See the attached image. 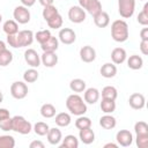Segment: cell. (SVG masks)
Wrapping results in <instances>:
<instances>
[{
  "mask_svg": "<svg viewBox=\"0 0 148 148\" xmlns=\"http://www.w3.org/2000/svg\"><path fill=\"white\" fill-rule=\"evenodd\" d=\"M66 108L74 116H82L87 112V104L83 98L77 94H72L67 97Z\"/></svg>",
  "mask_w": 148,
  "mask_h": 148,
  "instance_id": "6da1fadb",
  "label": "cell"
},
{
  "mask_svg": "<svg viewBox=\"0 0 148 148\" xmlns=\"http://www.w3.org/2000/svg\"><path fill=\"white\" fill-rule=\"evenodd\" d=\"M128 24L124 20H116L111 24V37L114 42L124 43L128 39Z\"/></svg>",
  "mask_w": 148,
  "mask_h": 148,
  "instance_id": "7a4b0ae2",
  "label": "cell"
},
{
  "mask_svg": "<svg viewBox=\"0 0 148 148\" xmlns=\"http://www.w3.org/2000/svg\"><path fill=\"white\" fill-rule=\"evenodd\" d=\"M12 125H13V130L14 132L22 134V135H27L31 132L32 130V125L29 120H27L23 116H14L12 118Z\"/></svg>",
  "mask_w": 148,
  "mask_h": 148,
  "instance_id": "3957f363",
  "label": "cell"
},
{
  "mask_svg": "<svg viewBox=\"0 0 148 148\" xmlns=\"http://www.w3.org/2000/svg\"><path fill=\"white\" fill-rule=\"evenodd\" d=\"M135 10V0H118V12L123 18H130Z\"/></svg>",
  "mask_w": 148,
  "mask_h": 148,
  "instance_id": "277c9868",
  "label": "cell"
},
{
  "mask_svg": "<svg viewBox=\"0 0 148 148\" xmlns=\"http://www.w3.org/2000/svg\"><path fill=\"white\" fill-rule=\"evenodd\" d=\"M10 95L15 99H23L28 95V86L24 81H15L10 86Z\"/></svg>",
  "mask_w": 148,
  "mask_h": 148,
  "instance_id": "5b68a950",
  "label": "cell"
},
{
  "mask_svg": "<svg viewBox=\"0 0 148 148\" xmlns=\"http://www.w3.org/2000/svg\"><path fill=\"white\" fill-rule=\"evenodd\" d=\"M13 16H14V20L18 23V24H25L30 21V12L28 9V7L25 6H17L15 7L14 12H13Z\"/></svg>",
  "mask_w": 148,
  "mask_h": 148,
  "instance_id": "8992f818",
  "label": "cell"
},
{
  "mask_svg": "<svg viewBox=\"0 0 148 148\" xmlns=\"http://www.w3.org/2000/svg\"><path fill=\"white\" fill-rule=\"evenodd\" d=\"M68 18L73 23H82L86 20V12L80 6H72L68 9Z\"/></svg>",
  "mask_w": 148,
  "mask_h": 148,
  "instance_id": "52a82bcc",
  "label": "cell"
},
{
  "mask_svg": "<svg viewBox=\"0 0 148 148\" xmlns=\"http://www.w3.org/2000/svg\"><path fill=\"white\" fill-rule=\"evenodd\" d=\"M58 39L65 45H71L76 40V34L71 28H62L59 31Z\"/></svg>",
  "mask_w": 148,
  "mask_h": 148,
  "instance_id": "ba28073f",
  "label": "cell"
},
{
  "mask_svg": "<svg viewBox=\"0 0 148 148\" xmlns=\"http://www.w3.org/2000/svg\"><path fill=\"white\" fill-rule=\"evenodd\" d=\"M17 37V42H18V46L20 47H25V46H30L34 42V32L31 30H21L16 34Z\"/></svg>",
  "mask_w": 148,
  "mask_h": 148,
  "instance_id": "9c48e42d",
  "label": "cell"
},
{
  "mask_svg": "<svg viewBox=\"0 0 148 148\" xmlns=\"http://www.w3.org/2000/svg\"><path fill=\"white\" fill-rule=\"evenodd\" d=\"M24 60L32 68H37L40 65V56L34 49L25 50V52H24Z\"/></svg>",
  "mask_w": 148,
  "mask_h": 148,
  "instance_id": "30bf717a",
  "label": "cell"
},
{
  "mask_svg": "<svg viewBox=\"0 0 148 148\" xmlns=\"http://www.w3.org/2000/svg\"><path fill=\"white\" fill-rule=\"evenodd\" d=\"M116 140L121 147H130L133 142V135L128 130H120L116 134Z\"/></svg>",
  "mask_w": 148,
  "mask_h": 148,
  "instance_id": "8fae6325",
  "label": "cell"
},
{
  "mask_svg": "<svg viewBox=\"0 0 148 148\" xmlns=\"http://www.w3.org/2000/svg\"><path fill=\"white\" fill-rule=\"evenodd\" d=\"M128 104H130V106H131L132 109H134V110H141V109H143L145 105H146V98H145V96H143L142 94H140V92H134V94H132V95L130 96V98H128Z\"/></svg>",
  "mask_w": 148,
  "mask_h": 148,
  "instance_id": "7c38bea8",
  "label": "cell"
},
{
  "mask_svg": "<svg viewBox=\"0 0 148 148\" xmlns=\"http://www.w3.org/2000/svg\"><path fill=\"white\" fill-rule=\"evenodd\" d=\"M80 58L83 62H92L96 59V50L90 45H84L80 50Z\"/></svg>",
  "mask_w": 148,
  "mask_h": 148,
  "instance_id": "4fadbf2b",
  "label": "cell"
},
{
  "mask_svg": "<svg viewBox=\"0 0 148 148\" xmlns=\"http://www.w3.org/2000/svg\"><path fill=\"white\" fill-rule=\"evenodd\" d=\"M40 62L45 67L52 68L58 64V56L56 52H43L40 56Z\"/></svg>",
  "mask_w": 148,
  "mask_h": 148,
  "instance_id": "5bb4252c",
  "label": "cell"
},
{
  "mask_svg": "<svg viewBox=\"0 0 148 148\" xmlns=\"http://www.w3.org/2000/svg\"><path fill=\"white\" fill-rule=\"evenodd\" d=\"M83 92H84L83 94V101L88 104H95L96 102H98L99 96H101L99 90L97 88H92V87L88 88V89L86 88V90Z\"/></svg>",
  "mask_w": 148,
  "mask_h": 148,
  "instance_id": "9a60e30c",
  "label": "cell"
},
{
  "mask_svg": "<svg viewBox=\"0 0 148 148\" xmlns=\"http://www.w3.org/2000/svg\"><path fill=\"white\" fill-rule=\"evenodd\" d=\"M46 138H47V141H49L50 145L57 146L62 140V133L58 127H52V128L49 130V132L46 134Z\"/></svg>",
  "mask_w": 148,
  "mask_h": 148,
  "instance_id": "2e32d148",
  "label": "cell"
},
{
  "mask_svg": "<svg viewBox=\"0 0 148 148\" xmlns=\"http://www.w3.org/2000/svg\"><path fill=\"white\" fill-rule=\"evenodd\" d=\"M127 59V53L123 47H116L111 52V60L114 65H120Z\"/></svg>",
  "mask_w": 148,
  "mask_h": 148,
  "instance_id": "e0dca14e",
  "label": "cell"
},
{
  "mask_svg": "<svg viewBox=\"0 0 148 148\" xmlns=\"http://www.w3.org/2000/svg\"><path fill=\"white\" fill-rule=\"evenodd\" d=\"M99 73L105 79L114 77L116 74H117V66L113 62H105L104 65H102V67L99 69Z\"/></svg>",
  "mask_w": 148,
  "mask_h": 148,
  "instance_id": "ac0fdd59",
  "label": "cell"
},
{
  "mask_svg": "<svg viewBox=\"0 0 148 148\" xmlns=\"http://www.w3.org/2000/svg\"><path fill=\"white\" fill-rule=\"evenodd\" d=\"M117 125V120L111 113H105L99 118V126L104 130H113Z\"/></svg>",
  "mask_w": 148,
  "mask_h": 148,
  "instance_id": "d6986e66",
  "label": "cell"
},
{
  "mask_svg": "<svg viewBox=\"0 0 148 148\" xmlns=\"http://www.w3.org/2000/svg\"><path fill=\"white\" fill-rule=\"evenodd\" d=\"M79 131H80L79 132V138L84 145H90L95 141V133L91 130V127L82 128V130H79Z\"/></svg>",
  "mask_w": 148,
  "mask_h": 148,
  "instance_id": "ffe728a7",
  "label": "cell"
},
{
  "mask_svg": "<svg viewBox=\"0 0 148 148\" xmlns=\"http://www.w3.org/2000/svg\"><path fill=\"white\" fill-rule=\"evenodd\" d=\"M92 17H94V23H95V25L98 27V28H105V27H108L109 23H110V16H109V14H108L106 12H104V10L99 12L98 14H96V15L92 16Z\"/></svg>",
  "mask_w": 148,
  "mask_h": 148,
  "instance_id": "44dd1931",
  "label": "cell"
},
{
  "mask_svg": "<svg viewBox=\"0 0 148 148\" xmlns=\"http://www.w3.org/2000/svg\"><path fill=\"white\" fill-rule=\"evenodd\" d=\"M59 47V39L54 36H51L45 43L40 44V49L43 52H56Z\"/></svg>",
  "mask_w": 148,
  "mask_h": 148,
  "instance_id": "7402d4cb",
  "label": "cell"
},
{
  "mask_svg": "<svg viewBox=\"0 0 148 148\" xmlns=\"http://www.w3.org/2000/svg\"><path fill=\"white\" fill-rule=\"evenodd\" d=\"M54 121H56V125L59 126V127H67L71 123H72V118H71V114L67 113V112H60L58 114L54 116Z\"/></svg>",
  "mask_w": 148,
  "mask_h": 148,
  "instance_id": "603a6c76",
  "label": "cell"
},
{
  "mask_svg": "<svg viewBox=\"0 0 148 148\" xmlns=\"http://www.w3.org/2000/svg\"><path fill=\"white\" fill-rule=\"evenodd\" d=\"M2 30L6 35H16L18 32V23L15 20H7L2 25Z\"/></svg>",
  "mask_w": 148,
  "mask_h": 148,
  "instance_id": "cb8c5ba5",
  "label": "cell"
},
{
  "mask_svg": "<svg viewBox=\"0 0 148 148\" xmlns=\"http://www.w3.org/2000/svg\"><path fill=\"white\" fill-rule=\"evenodd\" d=\"M127 66H128V68H131L133 71H138V69L142 68L143 59L140 56H138V54L130 56V58L127 59Z\"/></svg>",
  "mask_w": 148,
  "mask_h": 148,
  "instance_id": "d4e9b609",
  "label": "cell"
},
{
  "mask_svg": "<svg viewBox=\"0 0 148 148\" xmlns=\"http://www.w3.org/2000/svg\"><path fill=\"white\" fill-rule=\"evenodd\" d=\"M84 9L91 16H95L96 14H98L99 12H102V3H101L99 0H89L88 3L86 5Z\"/></svg>",
  "mask_w": 148,
  "mask_h": 148,
  "instance_id": "484cf974",
  "label": "cell"
},
{
  "mask_svg": "<svg viewBox=\"0 0 148 148\" xmlns=\"http://www.w3.org/2000/svg\"><path fill=\"white\" fill-rule=\"evenodd\" d=\"M61 141H62L60 145L61 148H77L79 147V140L73 134L66 135Z\"/></svg>",
  "mask_w": 148,
  "mask_h": 148,
  "instance_id": "4316f807",
  "label": "cell"
},
{
  "mask_svg": "<svg viewBox=\"0 0 148 148\" xmlns=\"http://www.w3.org/2000/svg\"><path fill=\"white\" fill-rule=\"evenodd\" d=\"M40 114H42V117L43 118H53L54 116H56V112H57V110H56V108H54V105L53 104H51V103H45V104H43L42 106H40Z\"/></svg>",
  "mask_w": 148,
  "mask_h": 148,
  "instance_id": "83f0119b",
  "label": "cell"
},
{
  "mask_svg": "<svg viewBox=\"0 0 148 148\" xmlns=\"http://www.w3.org/2000/svg\"><path fill=\"white\" fill-rule=\"evenodd\" d=\"M102 95V98H106V99H113L116 101L117 96H118V91L116 89V87L113 86H105L102 89V92H99Z\"/></svg>",
  "mask_w": 148,
  "mask_h": 148,
  "instance_id": "f1b7e54d",
  "label": "cell"
},
{
  "mask_svg": "<svg viewBox=\"0 0 148 148\" xmlns=\"http://www.w3.org/2000/svg\"><path fill=\"white\" fill-rule=\"evenodd\" d=\"M86 81L82 79H73L69 82V88L74 92H82L86 90Z\"/></svg>",
  "mask_w": 148,
  "mask_h": 148,
  "instance_id": "f546056e",
  "label": "cell"
},
{
  "mask_svg": "<svg viewBox=\"0 0 148 148\" xmlns=\"http://www.w3.org/2000/svg\"><path fill=\"white\" fill-rule=\"evenodd\" d=\"M99 106H101L102 112H104V113H112L116 110V101L102 98V102H101Z\"/></svg>",
  "mask_w": 148,
  "mask_h": 148,
  "instance_id": "4dcf8cb0",
  "label": "cell"
},
{
  "mask_svg": "<svg viewBox=\"0 0 148 148\" xmlns=\"http://www.w3.org/2000/svg\"><path fill=\"white\" fill-rule=\"evenodd\" d=\"M38 80V72L36 68H29L23 73V81L25 83H34Z\"/></svg>",
  "mask_w": 148,
  "mask_h": 148,
  "instance_id": "1f68e13d",
  "label": "cell"
},
{
  "mask_svg": "<svg viewBox=\"0 0 148 148\" xmlns=\"http://www.w3.org/2000/svg\"><path fill=\"white\" fill-rule=\"evenodd\" d=\"M57 14H59L58 8H57L56 6H53V5L45 6V7H44V9H43V13H42L43 18H44L46 22H47L49 20H51L52 17H54Z\"/></svg>",
  "mask_w": 148,
  "mask_h": 148,
  "instance_id": "d6a6232c",
  "label": "cell"
},
{
  "mask_svg": "<svg viewBox=\"0 0 148 148\" xmlns=\"http://www.w3.org/2000/svg\"><path fill=\"white\" fill-rule=\"evenodd\" d=\"M32 130H34V132H35L37 135L44 136V135L47 134L50 127H49V125H47L46 123H44V121H37V123L32 126Z\"/></svg>",
  "mask_w": 148,
  "mask_h": 148,
  "instance_id": "836d02e7",
  "label": "cell"
},
{
  "mask_svg": "<svg viewBox=\"0 0 148 148\" xmlns=\"http://www.w3.org/2000/svg\"><path fill=\"white\" fill-rule=\"evenodd\" d=\"M13 61V53L8 49H5L0 52V66L6 67Z\"/></svg>",
  "mask_w": 148,
  "mask_h": 148,
  "instance_id": "e575fe53",
  "label": "cell"
},
{
  "mask_svg": "<svg viewBox=\"0 0 148 148\" xmlns=\"http://www.w3.org/2000/svg\"><path fill=\"white\" fill-rule=\"evenodd\" d=\"M14 147H15L14 136L8 134L0 135V148H14Z\"/></svg>",
  "mask_w": 148,
  "mask_h": 148,
  "instance_id": "d590c367",
  "label": "cell"
},
{
  "mask_svg": "<svg viewBox=\"0 0 148 148\" xmlns=\"http://www.w3.org/2000/svg\"><path fill=\"white\" fill-rule=\"evenodd\" d=\"M75 127H76L77 130L91 127V120H90V118H89V117H86L84 114L77 116V119L75 120Z\"/></svg>",
  "mask_w": 148,
  "mask_h": 148,
  "instance_id": "8d00e7d4",
  "label": "cell"
},
{
  "mask_svg": "<svg viewBox=\"0 0 148 148\" xmlns=\"http://www.w3.org/2000/svg\"><path fill=\"white\" fill-rule=\"evenodd\" d=\"M52 35H51V31L50 30H39V31H37L35 35H34V37H35V39L39 43V44H43V43H45L50 37H51Z\"/></svg>",
  "mask_w": 148,
  "mask_h": 148,
  "instance_id": "74e56055",
  "label": "cell"
},
{
  "mask_svg": "<svg viewBox=\"0 0 148 148\" xmlns=\"http://www.w3.org/2000/svg\"><path fill=\"white\" fill-rule=\"evenodd\" d=\"M46 23H47L49 28H51V29H59V28H61V25L64 23V20H62V16L60 14H57L54 17L49 20Z\"/></svg>",
  "mask_w": 148,
  "mask_h": 148,
  "instance_id": "f35d334b",
  "label": "cell"
},
{
  "mask_svg": "<svg viewBox=\"0 0 148 148\" xmlns=\"http://www.w3.org/2000/svg\"><path fill=\"white\" fill-rule=\"evenodd\" d=\"M134 132L135 134H148V124L146 121H136L134 124Z\"/></svg>",
  "mask_w": 148,
  "mask_h": 148,
  "instance_id": "ab89813d",
  "label": "cell"
},
{
  "mask_svg": "<svg viewBox=\"0 0 148 148\" xmlns=\"http://www.w3.org/2000/svg\"><path fill=\"white\" fill-rule=\"evenodd\" d=\"M135 143L139 148H147L148 147V134H136Z\"/></svg>",
  "mask_w": 148,
  "mask_h": 148,
  "instance_id": "60d3db41",
  "label": "cell"
},
{
  "mask_svg": "<svg viewBox=\"0 0 148 148\" xmlns=\"http://www.w3.org/2000/svg\"><path fill=\"white\" fill-rule=\"evenodd\" d=\"M0 130H2V131H5V132H8V131H12V130H13L12 118H10V117L0 120Z\"/></svg>",
  "mask_w": 148,
  "mask_h": 148,
  "instance_id": "b9f144b4",
  "label": "cell"
},
{
  "mask_svg": "<svg viewBox=\"0 0 148 148\" xmlns=\"http://www.w3.org/2000/svg\"><path fill=\"white\" fill-rule=\"evenodd\" d=\"M136 20H138V22H139V24H141V25H148V14H146L145 12H140L139 14H138V17H136Z\"/></svg>",
  "mask_w": 148,
  "mask_h": 148,
  "instance_id": "7bdbcfd3",
  "label": "cell"
},
{
  "mask_svg": "<svg viewBox=\"0 0 148 148\" xmlns=\"http://www.w3.org/2000/svg\"><path fill=\"white\" fill-rule=\"evenodd\" d=\"M7 43L9 44V46H12L14 49H18L20 47L16 35H7Z\"/></svg>",
  "mask_w": 148,
  "mask_h": 148,
  "instance_id": "ee69618b",
  "label": "cell"
},
{
  "mask_svg": "<svg viewBox=\"0 0 148 148\" xmlns=\"http://www.w3.org/2000/svg\"><path fill=\"white\" fill-rule=\"evenodd\" d=\"M140 51L143 56L148 54V40H141L140 42Z\"/></svg>",
  "mask_w": 148,
  "mask_h": 148,
  "instance_id": "f6af8a7d",
  "label": "cell"
},
{
  "mask_svg": "<svg viewBox=\"0 0 148 148\" xmlns=\"http://www.w3.org/2000/svg\"><path fill=\"white\" fill-rule=\"evenodd\" d=\"M29 147H30V148H44L45 145H44L42 141H39V140H35V141H32V142L29 145Z\"/></svg>",
  "mask_w": 148,
  "mask_h": 148,
  "instance_id": "bcb514c9",
  "label": "cell"
},
{
  "mask_svg": "<svg viewBox=\"0 0 148 148\" xmlns=\"http://www.w3.org/2000/svg\"><path fill=\"white\" fill-rule=\"evenodd\" d=\"M10 114H9V111L5 108H0V120L2 119H6V118H9Z\"/></svg>",
  "mask_w": 148,
  "mask_h": 148,
  "instance_id": "7dc6e473",
  "label": "cell"
},
{
  "mask_svg": "<svg viewBox=\"0 0 148 148\" xmlns=\"http://www.w3.org/2000/svg\"><path fill=\"white\" fill-rule=\"evenodd\" d=\"M140 38L141 40H148V28H143L140 31Z\"/></svg>",
  "mask_w": 148,
  "mask_h": 148,
  "instance_id": "c3c4849f",
  "label": "cell"
},
{
  "mask_svg": "<svg viewBox=\"0 0 148 148\" xmlns=\"http://www.w3.org/2000/svg\"><path fill=\"white\" fill-rule=\"evenodd\" d=\"M21 1V3H22V6H25V7H31V6H34L35 5V2H36V0H20Z\"/></svg>",
  "mask_w": 148,
  "mask_h": 148,
  "instance_id": "681fc988",
  "label": "cell"
},
{
  "mask_svg": "<svg viewBox=\"0 0 148 148\" xmlns=\"http://www.w3.org/2000/svg\"><path fill=\"white\" fill-rule=\"evenodd\" d=\"M38 1H39V3L43 7H45V6H49V5H53V1L54 0H38Z\"/></svg>",
  "mask_w": 148,
  "mask_h": 148,
  "instance_id": "f907efd6",
  "label": "cell"
},
{
  "mask_svg": "<svg viewBox=\"0 0 148 148\" xmlns=\"http://www.w3.org/2000/svg\"><path fill=\"white\" fill-rule=\"evenodd\" d=\"M109 147H112V148H117V147H118V143L109 142V143H105V145H104V148H109Z\"/></svg>",
  "mask_w": 148,
  "mask_h": 148,
  "instance_id": "816d5d0a",
  "label": "cell"
},
{
  "mask_svg": "<svg viewBox=\"0 0 148 148\" xmlns=\"http://www.w3.org/2000/svg\"><path fill=\"white\" fill-rule=\"evenodd\" d=\"M77 1H79V6H80V7H82V8L84 9V7H86V5L88 3V1H89V0H77Z\"/></svg>",
  "mask_w": 148,
  "mask_h": 148,
  "instance_id": "f5cc1de1",
  "label": "cell"
},
{
  "mask_svg": "<svg viewBox=\"0 0 148 148\" xmlns=\"http://www.w3.org/2000/svg\"><path fill=\"white\" fill-rule=\"evenodd\" d=\"M5 49H7V47H6V43H5L3 40H1V39H0V52H1V51H3Z\"/></svg>",
  "mask_w": 148,
  "mask_h": 148,
  "instance_id": "db71d44e",
  "label": "cell"
},
{
  "mask_svg": "<svg viewBox=\"0 0 148 148\" xmlns=\"http://www.w3.org/2000/svg\"><path fill=\"white\" fill-rule=\"evenodd\" d=\"M142 12H145L146 14H148V2H146L143 5V8H142Z\"/></svg>",
  "mask_w": 148,
  "mask_h": 148,
  "instance_id": "11a10c76",
  "label": "cell"
},
{
  "mask_svg": "<svg viewBox=\"0 0 148 148\" xmlns=\"http://www.w3.org/2000/svg\"><path fill=\"white\" fill-rule=\"evenodd\" d=\"M2 101H3V94H2V91L0 90V103H2Z\"/></svg>",
  "mask_w": 148,
  "mask_h": 148,
  "instance_id": "9f6ffc18",
  "label": "cell"
},
{
  "mask_svg": "<svg viewBox=\"0 0 148 148\" xmlns=\"http://www.w3.org/2000/svg\"><path fill=\"white\" fill-rule=\"evenodd\" d=\"M1 21H2V15L0 14V23H1Z\"/></svg>",
  "mask_w": 148,
  "mask_h": 148,
  "instance_id": "6f0895ef",
  "label": "cell"
}]
</instances>
